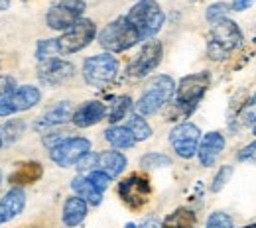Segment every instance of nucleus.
I'll list each match as a JSON object with an SVG mask.
<instances>
[{
    "label": "nucleus",
    "instance_id": "obj_1",
    "mask_svg": "<svg viewBox=\"0 0 256 228\" xmlns=\"http://www.w3.org/2000/svg\"><path fill=\"white\" fill-rule=\"evenodd\" d=\"M242 43V33L236 22L224 18L213 24L207 39V55L213 61H223Z\"/></svg>",
    "mask_w": 256,
    "mask_h": 228
},
{
    "label": "nucleus",
    "instance_id": "obj_2",
    "mask_svg": "<svg viewBox=\"0 0 256 228\" xmlns=\"http://www.w3.org/2000/svg\"><path fill=\"white\" fill-rule=\"evenodd\" d=\"M126 20L136 30L140 41H144V39L148 41L162 30V26L166 22V16H164V10L160 8L158 2L140 0L130 8V12L126 14Z\"/></svg>",
    "mask_w": 256,
    "mask_h": 228
},
{
    "label": "nucleus",
    "instance_id": "obj_3",
    "mask_svg": "<svg viewBox=\"0 0 256 228\" xmlns=\"http://www.w3.org/2000/svg\"><path fill=\"white\" fill-rule=\"evenodd\" d=\"M174 95H176V83H174L172 77H168V75L152 77L146 91L142 93V97L138 98V102L134 104L136 114H140V116L156 114L162 106H166L172 100Z\"/></svg>",
    "mask_w": 256,
    "mask_h": 228
},
{
    "label": "nucleus",
    "instance_id": "obj_4",
    "mask_svg": "<svg viewBox=\"0 0 256 228\" xmlns=\"http://www.w3.org/2000/svg\"><path fill=\"white\" fill-rule=\"evenodd\" d=\"M209 83H211V77L207 71L184 77L176 87V112H180L182 116H190L201 102L203 95L207 93Z\"/></svg>",
    "mask_w": 256,
    "mask_h": 228
},
{
    "label": "nucleus",
    "instance_id": "obj_5",
    "mask_svg": "<svg viewBox=\"0 0 256 228\" xmlns=\"http://www.w3.org/2000/svg\"><path fill=\"white\" fill-rule=\"evenodd\" d=\"M138 41H140V37H138L136 30L132 28V24L126 20V16H118L116 20L106 24L102 28V32L98 33V43L108 53L126 51L132 45H136Z\"/></svg>",
    "mask_w": 256,
    "mask_h": 228
},
{
    "label": "nucleus",
    "instance_id": "obj_6",
    "mask_svg": "<svg viewBox=\"0 0 256 228\" xmlns=\"http://www.w3.org/2000/svg\"><path fill=\"white\" fill-rule=\"evenodd\" d=\"M116 75H118V59L108 51L93 55L83 63V79L87 85L95 89H104L114 81Z\"/></svg>",
    "mask_w": 256,
    "mask_h": 228
},
{
    "label": "nucleus",
    "instance_id": "obj_7",
    "mask_svg": "<svg viewBox=\"0 0 256 228\" xmlns=\"http://www.w3.org/2000/svg\"><path fill=\"white\" fill-rule=\"evenodd\" d=\"M95 33H96L95 22L93 20H87V18H81L69 30H65L62 33V37H56L60 55H71V53H77V51L85 49L95 39Z\"/></svg>",
    "mask_w": 256,
    "mask_h": 228
},
{
    "label": "nucleus",
    "instance_id": "obj_8",
    "mask_svg": "<svg viewBox=\"0 0 256 228\" xmlns=\"http://www.w3.org/2000/svg\"><path fill=\"white\" fill-rule=\"evenodd\" d=\"M87 4L83 0H62L58 4H54L48 14H46V24L52 28V30H58V32H65L69 30L75 22L81 20L83 12H85Z\"/></svg>",
    "mask_w": 256,
    "mask_h": 228
},
{
    "label": "nucleus",
    "instance_id": "obj_9",
    "mask_svg": "<svg viewBox=\"0 0 256 228\" xmlns=\"http://www.w3.org/2000/svg\"><path fill=\"white\" fill-rule=\"evenodd\" d=\"M89 152H91V140L77 136V138H65L60 144H56L50 150V158L60 167H71Z\"/></svg>",
    "mask_w": 256,
    "mask_h": 228
},
{
    "label": "nucleus",
    "instance_id": "obj_10",
    "mask_svg": "<svg viewBox=\"0 0 256 228\" xmlns=\"http://www.w3.org/2000/svg\"><path fill=\"white\" fill-rule=\"evenodd\" d=\"M42 100V93L38 87L34 85H24V87H16L10 95L0 98V116H12L16 112H24L34 108L38 102Z\"/></svg>",
    "mask_w": 256,
    "mask_h": 228
},
{
    "label": "nucleus",
    "instance_id": "obj_11",
    "mask_svg": "<svg viewBox=\"0 0 256 228\" xmlns=\"http://www.w3.org/2000/svg\"><path fill=\"white\" fill-rule=\"evenodd\" d=\"M150 195H152V187L146 175L132 173L130 177L118 183V197L134 211L142 209L150 201Z\"/></svg>",
    "mask_w": 256,
    "mask_h": 228
},
{
    "label": "nucleus",
    "instance_id": "obj_12",
    "mask_svg": "<svg viewBox=\"0 0 256 228\" xmlns=\"http://www.w3.org/2000/svg\"><path fill=\"white\" fill-rule=\"evenodd\" d=\"M199 142H201V130L193 122H182L170 132V144L174 152L184 160H192L197 154Z\"/></svg>",
    "mask_w": 256,
    "mask_h": 228
},
{
    "label": "nucleus",
    "instance_id": "obj_13",
    "mask_svg": "<svg viewBox=\"0 0 256 228\" xmlns=\"http://www.w3.org/2000/svg\"><path fill=\"white\" fill-rule=\"evenodd\" d=\"M162 55H164V47H162V41L158 39H148L140 53L130 61L128 65V75L134 77V79H142L146 77L148 73H152L156 67L160 65Z\"/></svg>",
    "mask_w": 256,
    "mask_h": 228
},
{
    "label": "nucleus",
    "instance_id": "obj_14",
    "mask_svg": "<svg viewBox=\"0 0 256 228\" xmlns=\"http://www.w3.org/2000/svg\"><path fill=\"white\" fill-rule=\"evenodd\" d=\"M75 75V65L62 57L44 59L38 65V79L46 87H60Z\"/></svg>",
    "mask_w": 256,
    "mask_h": 228
},
{
    "label": "nucleus",
    "instance_id": "obj_15",
    "mask_svg": "<svg viewBox=\"0 0 256 228\" xmlns=\"http://www.w3.org/2000/svg\"><path fill=\"white\" fill-rule=\"evenodd\" d=\"M224 150V138L221 132H209L203 136L197 148V158L203 167H211L217 162V158L223 154Z\"/></svg>",
    "mask_w": 256,
    "mask_h": 228
},
{
    "label": "nucleus",
    "instance_id": "obj_16",
    "mask_svg": "<svg viewBox=\"0 0 256 228\" xmlns=\"http://www.w3.org/2000/svg\"><path fill=\"white\" fill-rule=\"evenodd\" d=\"M106 118V106L98 100H89L85 102L83 106H79L73 116H71V122L77 126V128H89V126H95L100 120Z\"/></svg>",
    "mask_w": 256,
    "mask_h": 228
},
{
    "label": "nucleus",
    "instance_id": "obj_17",
    "mask_svg": "<svg viewBox=\"0 0 256 228\" xmlns=\"http://www.w3.org/2000/svg\"><path fill=\"white\" fill-rule=\"evenodd\" d=\"M26 207V195L24 189L14 187L0 199V225H6L14 221Z\"/></svg>",
    "mask_w": 256,
    "mask_h": 228
},
{
    "label": "nucleus",
    "instance_id": "obj_18",
    "mask_svg": "<svg viewBox=\"0 0 256 228\" xmlns=\"http://www.w3.org/2000/svg\"><path fill=\"white\" fill-rule=\"evenodd\" d=\"M44 175V167L38 162H22L16 163L14 171L8 175V183L14 187H24V185H32L40 177Z\"/></svg>",
    "mask_w": 256,
    "mask_h": 228
},
{
    "label": "nucleus",
    "instance_id": "obj_19",
    "mask_svg": "<svg viewBox=\"0 0 256 228\" xmlns=\"http://www.w3.org/2000/svg\"><path fill=\"white\" fill-rule=\"evenodd\" d=\"M73 116V110H71V104L67 102V100H62V102H58L56 106H52V108H48L38 120H36V124H34V128L36 130H40V128H52V126H60V124H64L67 122L69 118Z\"/></svg>",
    "mask_w": 256,
    "mask_h": 228
},
{
    "label": "nucleus",
    "instance_id": "obj_20",
    "mask_svg": "<svg viewBox=\"0 0 256 228\" xmlns=\"http://www.w3.org/2000/svg\"><path fill=\"white\" fill-rule=\"evenodd\" d=\"M87 213H89V207L81 197H69L64 203V211H62L64 225L67 228L79 227L85 221Z\"/></svg>",
    "mask_w": 256,
    "mask_h": 228
},
{
    "label": "nucleus",
    "instance_id": "obj_21",
    "mask_svg": "<svg viewBox=\"0 0 256 228\" xmlns=\"http://www.w3.org/2000/svg\"><path fill=\"white\" fill-rule=\"evenodd\" d=\"M124 167H126V158L120 152H116V150L102 152L96 158V169L102 171V173H106L110 179L118 177L124 171Z\"/></svg>",
    "mask_w": 256,
    "mask_h": 228
},
{
    "label": "nucleus",
    "instance_id": "obj_22",
    "mask_svg": "<svg viewBox=\"0 0 256 228\" xmlns=\"http://www.w3.org/2000/svg\"><path fill=\"white\" fill-rule=\"evenodd\" d=\"M71 189L77 193V197H81L87 205H100V201H102V193H98L95 187L89 183V179L85 177V175H77V177H73V181H71Z\"/></svg>",
    "mask_w": 256,
    "mask_h": 228
},
{
    "label": "nucleus",
    "instance_id": "obj_23",
    "mask_svg": "<svg viewBox=\"0 0 256 228\" xmlns=\"http://www.w3.org/2000/svg\"><path fill=\"white\" fill-rule=\"evenodd\" d=\"M104 140L112 148H116V150H128V148H132L136 144L132 132L128 130L126 126H116V124L114 126H108L104 130Z\"/></svg>",
    "mask_w": 256,
    "mask_h": 228
},
{
    "label": "nucleus",
    "instance_id": "obj_24",
    "mask_svg": "<svg viewBox=\"0 0 256 228\" xmlns=\"http://www.w3.org/2000/svg\"><path fill=\"white\" fill-rule=\"evenodd\" d=\"M197 223L195 213L190 209H178L174 211L170 217H166V221L160 225V228H193Z\"/></svg>",
    "mask_w": 256,
    "mask_h": 228
},
{
    "label": "nucleus",
    "instance_id": "obj_25",
    "mask_svg": "<svg viewBox=\"0 0 256 228\" xmlns=\"http://www.w3.org/2000/svg\"><path fill=\"white\" fill-rule=\"evenodd\" d=\"M132 98L126 97V95H122V97H116L112 102H110V108L106 110V114H108V122L114 126L116 122H120L124 116L128 114V110L132 108Z\"/></svg>",
    "mask_w": 256,
    "mask_h": 228
},
{
    "label": "nucleus",
    "instance_id": "obj_26",
    "mask_svg": "<svg viewBox=\"0 0 256 228\" xmlns=\"http://www.w3.org/2000/svg\"><path fill=\"white\" fill-rule=\"evenodd\" d=\"M126 128L132 132V136H134L136 142H144V140H148V138L152 136L150 124H148V122L144 120V116H140V114H132V116L128 118Z\"/></svg>",
    "mask_w": 256,
    "mask_h": 228
},
{
    "label": "nucleus",
    "instance_id": "obj_27",
    "mask_svg": "<svg viewBox=\"0 0 256 228\" xmlns=\"http://www.w3.org/2000/svg\"><path fill=\"white\" fill-rule=\"evenodd\" d=\"M26 130V124L22 122V120H18V118H12V120H8L4 126H2V130H0V138H2V144L6 142V144H14L22 134Z\"/></svg>",
    "mask_w": 256,
    "mask_h": 228
},
{
    "label": "nucleus",
    "instance_id": "obj_28",
    "mask_svg": "<svg viewBox=\"0 0 256 228\" xmlns=\"http://www.w3.org/2000/svg\"><path fill=\"white\" fill-rule=\"evenodd\" d=\"M36 57H38L40 61H44V59H52V57H60L58 41H56V39H42V41L38 43Z\"/></svg>",
    "mask_w": 256,
    "mask_h": 228
},
{
    "label": "nucleus",
    "instance_id": "obj_29",
    "mask_svg": "<svg viewBox=\"0 0 256 228\" xmlns=\"http://www.w3.org/2000/svg\"><path fill=\"white\" fill-rule=\"evenodd\" d=\"M238 120L246 126H254L256 124V93L242 104V108L238 112Z\"/></svg>",
    "mask_w": 256,
    "mask_h": 228
},
{
    "label": "nucleus",
    "instance_id": "obj_30",
    "mask_svg": "<svg viewBox=\"0 0 256 228\" xmlns=\"http://www.w3.org/2000/svg\"><path fill=\"white\" fill-rule=\"evenodd\" d=\"M85 177L89 179V183L95 187L98 193H104V191L108 189V185H110V177H108L106 173L98 171V169H93V171H89Z\"/></svg>",
    "mask_w": 256,
    "mask_h": 228
},
{
    "label": "nucleus",
    "instance_id": "obj_31",
    "mask_svg": "<svg viewBox=\"0 0 256 228\" xmlns=\"http://www.w3.org/2000/svg\"><path fill=\"white\" fill-rule=\"evenodd\" d=\"M140 165L144 169H156V167H168L172 165V160L164 154H146L142 160H140Z\"/></svg>",
    "mask_w": 256,
    "mask_h": 228
},
{
    "label": "nucleus",
    "instance_id": "obj_32",
    "mask_svg": "<svg viewBox=\"0 0 256 228\" xmlns=\"http://www.w3.org/2000/svg\"><path fill=\"white\" fill-rule=\"evenodd\" d=\"M232 165H223L219 171H217V175H215V179H213V183H211V191L213 193H219L221 189H223L224 185H226V181L230 179V175H232Z\"/></svg>",
    "mask_w": 256,
    "mask_h": 228
},
{
    "label": "nucleus",
    "instance_id": "obj_33",
    "mask_svg": "<svg viewBox=\"0 0 256 228\" xmlns=\"http://www.w3.org/2000/svg\"><path fill=\"white\" fill-rule=\"evenodd\" d=\"M230 8L223 4V2H217V4H211L209 8H207V20L211 22V24H215V22H219V20H224L226 18V12H228Z\"/></svg>",
    "mask_w": 256,
    "mask_h": 228
},
{
    "label": "nucleus",
    "instance_id": "obj_34",
    "mask_svg": "<svg viewBox=\"0 0 256 228\" xmlns=\"http://www.w3.org/2000/svg\"><path fill=\"white\" fill-rule=\"evenodd\" d=\"M205 228H232V219L226 213H213L207 219Z\"/></svg>",
    "mask_w": 256,
    "mask_h": 228
},
{
    "label": "nucleus",
    "instance_id": "obj_35",
    "mask_svg": "<svg viewBox=\"0 0 256 228\" xmlns=\"http://www.w3.org/2000/svg\"><path fill=\"white\" fill-rule=\"evenodd\" d=\"M96 158H98V154L89 152V154H85L79 162L75 163V167H77L81 173H85V171H93V169H96Z\"/></svg>",
    "mask_w": 256,
    "mask_h": 228
},
{
    "label": "nucleus",
    "instance_id": "obj_36",
    "mask_svg": "<svg viewBox=\"0 0 256 228\" xmlns=\"http://www.w3.org/2000/svg\"><path fill=\"white\" fill-rule=\"evenodd\" d=\"M238 162L256 163V140L254 142H250L248 146H244V148L238 152Z\"/></svg>",
    "mask_w": 256,
    "mask_h": 228
},
{
    "label": "nucleus",
    "instance_id": "obj_37",
    "mask_svg": "<svg viewBox=\"0 0 256 228\" xmlns=\"http://www.w3.org/2000/svg\"><path fill=\"white\" fill-rule=\"evenodd\" d=\"M16 89V81L8 75H0V98H4L6 95H10Z\"/></svg>",
    "mask_w": 256,
    "mask_h": 228
},
{
    "label": "nucleus",
    "instance_id": "obj_38",
    "mask_svg": "<svg viewBox=\"0 0 256 228\" xmlns=\"http://www.w3.org/2000/svg\"><path fill=\"white\" fill-rule=\"evenodd\" d=\"M252 2H254V0H232L230 10H234V12H242V10L250 8V6H252Z\"/></svg>",
    "mask_w": 256,
    "mask_h": 228
},
{
    "label": "nucleus",
    "instance_id": "obj_39",
    "mask_svg": "<svg viewBox=\"0 0 256 228\" xmlns=\"http://www.w3.org/2000/svg\"><path fill=\"white\" fill-rule=\"evenodd\" d=\"M160 221L158 219H154V217H150V219H146L144 223H140L136 228H160Z\"/></svg>",
    "mask_w": 256,
    "mask_h": 228
},
{
    "label": "nucleus",
    "instance_id": "obj_40",
    "mask_svg": "<svg viewBox=\"0 0 256 228\" xmlns=\"http://www.w3.org/2000/svg\"><path fill=\"white\" fill-rule=\"evenodd\" d=\"M8 6H10V0H0V12H2V10H6Z\"/></svg>",
    "mask_w": 256,
    "mask_h": 228
},
{
    "label": "nucleus",
    "instance_id": "obj_41",
    "mask_svg": "<svg viewBox=\"0 0 256 228\" xmlns=\"http://www.w3.org/2000/svg\"><path fill=\"white\" fill-rule=\"evenodd\" d=\"M242 228H256V225H248V227H242Z\"/></svg>",
    "mask_w": 256,
    "mask_h": 228
},
{
    "label": "nucleus",
    "instance_id": "obj_42",
    "mask_svg": "<svg viewBox=\"0 0 256 228\" xmlns=\"http://www.w3.org/2000/svg\"><path fill=\"white\" fill-rule=\"evenodd\" d=\"M0 185H2V169H0Z\"/></svg>",
    "mask_w": 256,
    "mask_h": 228
},
{
    "label": "nucleus",
    "instance_id": "obj_43",
    "mask_svg": "<svg viewBox=\"0 0 256 228\" xmlns=\"http://www.w3.org/2000/svg\"><path fill=\"white\" fill-rule=\"evenodd\" d=\"M252 130H254V134H256V124H254V126H252Z\"/></svg>",
    "mask_w": 256,
    "mask_h": 228
},
{
    "label": "nucleus",
    "instance_id": "obj_44",
    "mask_svg": "<svg viewBox=\"0 0 256 228\" xmlns=\"http://www.w3.org/2000/svg\"><path fill=\"white\" fill-rule=\"evenodd\" d=\"M0 148H2V138H0Z\"/></svg>",
    "mask_w": 256,
    "mask_h": 228
},
{
    "label": "nucleus",
    "instance_id": "obj_45",
    "mask_svg": "<svg viewBox=\"0 0 256 228\" xmlns=\"http://www.w3.org/2000/svg\"><path fill=\"white\" fill-rule=\"evenodd\" d=\"M138 2H140V0H138Z\"/></svg>",
    "mask_w": 256,
    "mask_h": 228
}]
</instances>
